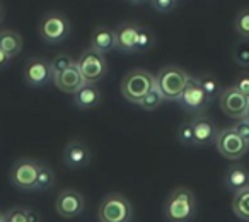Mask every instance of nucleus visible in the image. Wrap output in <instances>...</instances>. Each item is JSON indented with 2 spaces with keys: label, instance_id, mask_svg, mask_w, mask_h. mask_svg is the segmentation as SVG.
<instances>
[{
  "label": "nucleus",
  "instance_id": "nucleus-1",
  "mask_svg": "<svg viewBox=\"0 0 249 222\" xmlns=\"http://www.w3.org/2000/svg\"><path fill=\"white\" fill-rule=\"evenodd\" d=\"M196 214V198L190 188H176L164 205V217L169 222H190Z\"/></svg>",
  "mask_w": 249,
  "mask_h": 222
},
{
  "label": "nucleus",
  "instance_id": "nucleus-2",
  "mask_svg": "<svg viewBox=\"0 0 249 222\" xmlns=\"http://www.w3.org/2000/svg\"><path fill=\"white\" fill-rule=\"evenodd\" d=\"M188 80H190V75H188L186 70L176 65H167L162 67L156 75V86L162 92L164 99L178 101L183 89L186 87Z\"/></svg>",
  "mask_w": 249,
  "mask_h": 222
},
{
  "label": "nucleus",
  "instance_id": "nucleus-3",
  "mask_svg": "<svg viewBox=\"0 0 249 222\" xmlns=\"http://www.w3.org/2000/svg\"><path fill=\"white\" fill-rule=\"evenodd\" d=\"M156 84V77L143 69H135L128 72L121 80V94L126 101L139 104L142 97L149 92Z\"/></svg>",
  "mask_w": 249,
  "mask_h": 222
},
{
  "label": "nucleus",
  "instance_id": "nucleus-4",
  "mask_svg": "<svg viewBox=\"0 0 249 222\" xmlns=\"http://www.w3.org/2000/svg\"><path fill=\"white\" fill-rule=\"evenodd\" d=\"M39 38L48 45H58L70 35V21L62 12H48L39 21Z\"/></svg>",
  "mask_w": 249,
  "mask_h": 222
},
{
  "label": "nucleus",
  "instance_id": "nucleus-5",
  "mask_svg": "<svg viewBox=\"0 0 249 222\" xmlns=\"http://www.w3.org/2000/svg\"><path fill=\"white\" fill-rule=\"evenodd\" d=\"M133 217L132 204L123 195L111 193L101 202L99 221L101 222H130Z\"/></svg>",
  "mask_w": 249,
  "mask_h": 222
},
{
  "label": "nucleus",
  "instance_id": "nucleus-6",
  "mask_svg": "<svg viewBox=\"0 0 249 222\" xmlns=\"http://www.w3.org/2000/svg\"><path fill=\"white\" fill-rule=\"evenodd\" d=\"M39 163L31 157H21L18 159L11 167V183L14 185L18 190L22 191H33L36 185V178H38Z\"/></svg>",
  "mask_w": 249,
  "mask_h": 222
},
{
  "label": "nucleus",
  "instance_id": "nucleus-7",
  "mask_svg": "<svg viewBox=\"0 0 249 222\" xmlns=\"http://www.w3.org/2000/svg\"><path fill=\"white\" fill-rule=\"evenodd\" d=\"M77 67H79L80 74H82L84 80L89 84H96L101 80L107 72V63L103 53L96 52V50L89 48L82 52V55L77 60Z\"/></svg>",
  "mask_w": 249,
  "mask_h": 222
},
{
  "label": "nucleus",
  "instance_id": "nucleus-8",
  "mask_svg": "<svg viewBox=\"0 0 249 222\" xmlns=\"http://www.w3.org/2000/svg\"><path fill=\"white\" fill-rule=\"evenodd\" d=\"M215 146H217V150L220 152V156L231 161L241 159L249 150V142H246L234 129L220 130L217 133V139H215Z\"/></svg>",
  "mask_w": 249,
  "mask_h": 222
},
{
  "label": "nucleus",
  "instance_id": "nucleus-9",
  "mask_svg": "<svg viewBox=\"0 0 249 222\" xmlns=\"http://www.w3.org/2000/svg\"><path fill=\"white\" fill-rule=\"evenodd\" d=\"M218 101H220V108L229 118L234 120H241L246 116V110L249 106V99L241 94L234 86L227 87L220 92L218 96Z\"/></svg>",
  "mask_w": 249,
  "mask_h": 222
},
{
  "label": "nucleus",
  "instance_id": "nucleus-10",
  "mask_svg": "<svg viewBox=\"0 0 249 222\" xmlns=\"http://www.w3.org/2000/svg\"><path fill=\"white\" fill-rule=\"evenodd\" d=\"M84 205H86V202H84L82 195L77 190L67 188V190L60 191L58 197H56L55 210L63 219H75L82 214Z\"/></svg>",
  "mask_w": 249,
  "mask_h": 222
},
{
  "label": "nucleus",
  "instance_id": "nucleus-11",
  "mask_svg": "<svg viewBox=\"0 0 249 222\" xmlns=\"http://www.w3.org/2000/svg\"><path fill=\"white\" fill-rule=\"evenodd\" d=\"M178 101H179L181 106H183L184 110L193 111V113L203 111L205 108L208 106V103H210L207 94L203 92L201 86L198 84V79L196 77H191V75H190V80H188L186 87L183 89V92H181V96Z\"/></svg>",
  "mask_w": 249,
  "mask_h": 222
},
{
  "label": "nucleus",
  "instance_id": "nucleus-12",
  "mask_svg": "<svg viewBox=\"0 0 249 222\" xmlns=\"http://www.w3.org/2000/svg\"><path fill=\"white\" fill-rule=\"evenodd\" d=\"M53 80V72L50 62L45 58H31L24 67V82L29 87H43Z\"/></svg>",
  "mask_w": 249,
  "mask_h": 222
},
{
  "label": "nucleus",
  "instance_id": "nucleus-13",
  "mask_svg": "<svg viewBox=\"0 0 249 222\" xmlns=\"http://www.w3.org/2000/svg\"><path fill=\"white\" fill-rule=\"evenodd\" d=\"M142 26L135 22H123L114 29V48L123 53H137V38Z\"/></svg>",
  "mask_w": 249,
  "mask_h": 222
},
{
  "label": "nucleus",
  "instance_id": "nucleus-14",
  "mask_svg": "<svg viewBox=\"0 0 249 222\" xmlns=\"http://www.w3.org/2000/svg\"><path fill=\"white\" fill-rule=\"evenodd\" d=\"M63 163L70 167V169H79V167H86L90 163V150L80 140H70L65 146L63 150Z\"/></svg>",
  "mask_w": 249,
  "mask_h": 222
},
{
  "label": "nucleus",
  "instance_id": "nucleus-15",
  "mask_svg": "<svg viewBox=\"0 0 249 222\" xmlns=\"http://www.w3.org/2000/svg\"><path fill=\"white\" fill-rule=\"evenodd\" d=\"M84 82L86 80H84L82 74H80L75 62L70 67H67L65 70H62V72L53 74V84L56 86V89L65 94H73Z\"/></svg>",
  "mask_w": 249,
  "mask_h": 222
},
{
  "label": "nucleus",
  "instance_id": "nucleus-16",
  "mask_svg": "<svg viewBox=\"0 0 249 222\" xmlns=\"http://www.w3.org/2000/svg\"><path fill=\"white\" fill-rule=\"evenodd\" d=\"M73 103L79 110H94L101 103V91L96 87V84L84 82L73 92Z\"/></svg>",
  "mask_w": 249,
  "mask_h": 222
},
{
  "label": "nucleus",
  "instance_id": "nucleus-17",
  "mask_svg": "<svg viewBox=\"0 0 249 222\" xmlns=\"http://www.w3.org/2000/svg\"><path fill=\"white\" fill-rule=\"evenodd\" d=\"M191 125H193L195 146H208V144L215 142L218 132L212 120L205 118V116H196L191 122Z\"/></svg>",
  "mask_w": 249,
  "mask_h": 222
},
{
  "label": "nucleus",
  "instance_id": "nucleus-18",
  "mask_svg": "<svg viewBox=\"0 0 249 222\" xmlns=\"http://www.w3.org/2000/svg\"><path fill=\"white\" fill-rule=\"evenodd\" d=\"M224 183L229 190L237 193V191L249 186V171L241 164H232L227 169V173H225Z\"/></svg>",
  "mask_w": 249,
  "mask_h": 222
},
{
  "label": "nucleus",
  "instance_id": "nucleus-19",
  "mask_svg": "<svg viewBox=\"0 0 249 222\" xmlns=\"http://www.w3.org/2000/svg\"><path fill=\"white\" fill-rule=\"evenodd\" d=\"M90 48L103 55L114 50V29L107 26H97L90 36Z\"/></svg>",
  "mask_w": 249,
  "mask_h": 222
},
{
  "label": "nucleus",
  "instance_id": "nucleus-20",
  "mask_svg": "<svg viewBox=\"0 0 249 222\" xmlns=\"http://www.w3.org/2000/svg\"><path fill=\"white\" fill-rule=\"evenodd\" d=\"M0 48L11 58H14L22 50V36L14 29H2L0 31Z\"/></svg>",
  "mask_w": 249,
  "mask_h": 222
},
{
  "label": "nucleus",
  "instance_id": "nucleus-21",
  "mask_svg": "<svg viewBox=\"0 0 249 222\" xmlns=\"http://www.w3.org/2000/svg\"><path fill=\"white\" fill-rule=\"evenodd\" d=\"M232 212L241 221H249V186L235 193L232 200Z\"/></svg>",
  "mask_w": 249,
  "mask_h": 222
},
{
  "label": "nucleus",
  "instance_id": "nucleus-22",
  "mask_svg": "<svg viewBox=\"0 0 249 222\" xmlns=\"http://www.w3.org/2000/svg\"><path fill=\"white\" fill-rule=\"evenodd\" d=\"M196 79H198V84L201 86V89H203V92L207 94V97L210 101L220 96L222 86H220V82H218L217 77H213L212 74H203V75L196 77Z\"/></svg>",
  "mask_w": 249,
  "mask_h": 222
},
{
  "label": "nucleus",
  "instance_id": "nucleus-23",
  "mask_svg": "<svg viewBox=\"0 0 249 222\" xmlns=\"http://www.w3.org/2000/svg\"><path fill=\"white\" fill-rule=\"evenodd\" d=\"M55 183V173H53L52 167L45 166V164H39V171H38V178H36V185L35 190L36 191H45L50 190Z\"/></svg>",
  "mask_w": 249,
  "mask_h": 222
},
{
  "label": "nucleus",
  "instance_id": "nucleus-24",
  "mask_svg": "<svg viewBox=\"0 0 249 222\" xmlns=\"http://www.w3.org/2000/svg\"><path fill=\"white\" fill-rule=\"evenodd\" d=\"M162 101H166V99H164V96H162V92H160L159 87L154 84V87L142 97V101H140L139 104L142 106V110L154 111V110H157L160 104H162Z\"/></svg>",
  "mask_w": 249,
  "mask_h": 222
},
{
  "label": "nucleus",
  "instance_id": "nucleus-25",
  "mask_svg": "<svg viewBox=\"0 0 249 222\" xmlns=\"http://www.w3.org/2000/svg\"><path fill=\"white\" fill-rule=\"evenodd\" d=\"M234 29L241 38L249 39V7L237 12L234 19Z\"/></svg>",
  "mask_w": 249,
  "mask_h": 222
},
{
  "label": "nucleus",
  "instance_id": "nucleus-26",
  "mask_svg": "<svg viewBox=\"0 0 249 222\" xmlns=\"http://www.w3.org/2000/svg\"><path fill=\"white\" fill-rule=\"evenodd\" d=\"M232 58L237 65L241 67H249V39L237 43L232 50Z\"/></svg>",
  "mask_w": 249,
  "mask_h": 222
},
{
  "label": "nucleus",
  "instance_id": "nucleus-27",
  "mask_svg": "<svg viewBox=\"0 0 249 222\" xmlns=\"http://www.w3.org/2000/svg\"><path fill=\"white\" fill-rule=\"evenodd\" d=\"M156 45V38L147 28H140L139 38H137V52H147Z\"/></svg>",
  "mask_w": 249,
  "mask_h": 222
},
{
  "label": "nucleus",
  "instance_id": "nucleus-28",
  "mask_svg": "<svg viewBox=\"0 0 249 222\" xmlns=\"http://www.w3.org/2000/svg\"><path fill=\"white\" fill-rule=\"evenodd\" d=\"M178 140H179L183 146H195V135H193V125L191 122L181 123L178 127Z\"/></svg>",
  "mask_w": 249,
  "mask_h": 222
},
{
  "label": "nucleus",
  "instance_id": "nucleus-29",
  "mask_svg": "<svg viewBox=\"0 0 249 222\" xmlns=\"http://www.w3.org/2000/svg\"><path fill=\"white\" fill-rule=\"evenodd\" d=\"M73 63V58L70 55H67V53H60V55H56L55 58L50 62V67H52V72L53 74H58L62 72V70H65L67 67H70Z\"/></svg>",
  "mask_w": 249,
  "mask_h": 222
},
{
  "label": "nucleus",
  "instance_id": "nucleus-30",
  "mask_svg": "<svg viewBox=\"0 0 249 222\" xmlns=\"http://www.w3.org/2000/svg\"><path fill=\"white\" fill-rule=\"evenodd\" d=\"M150 4L157 12L166 14V12H171L173 9H176L178 0H150Z\"/></svg>",
  "mask_w": 249,
  "mask_h": 222
},
{
  "label": "nucleus",
  "instance_id": "nucleus-31",
  "mask_svg": "<svg viewBox=\"0 0 249 222\" xmlns=\"http://www.w3.org/2000/svg\"><path fill=\"white\" fill-rule=\"evenodd\" d=\"M4 222H28V219H26V210L21 207L11 208V210L5 214Z\"/></svg>",
  "mask_w": 249,
  "mask_h": 222
},
{
  "label": "nucleus",
  "instance_id": "nucleus-32",
  "mask_svg": "<svg viewBox=\"0 0 249 222\" xmlns=\"http://www.w3.org/2000/svg\"><path fill=\"white\" fill-rule=\"evenodd\" d=\"M234 87L249 99V74H241V75L235 79Z\"/></svg>",
  "mask_w": 249,
  "mask_h": 222
},
{
  "label": "nucleus",
  "instance_id": "nucleus-33",
  "mask_svg": "<svg viewBox=\"0 0 249 222\" xmlns=\"http://www.w3.org/2000/svg\"><path fill=\"white\" fill-rule=\"evenodd\" d=\"M232 129L235 130V132L239 133V135L242 137V139L246 140V142H249V120L248 118H241L237 120V123H235Z\"/></svg>",
  "mask_w": 249,
  "mask_h": 222
},
{
  "label": "nucleus",
  "instance_id": "nucleus-34",
  "mask_svg": "<svg viewBox=\"0 0 249 222\" xmlns=\"http://www.w3.org/2000/svg\"><path fill=\"white\" fill-rule=\"evenodd\" d=\"M24 210H26V219H28V222H41V215L36 210H33V208H24Z\"/></svg>",
  "mask_w": 249,
  "mask_h": 222
},
{
  "label": "nucleus",
  "instance_id": "nucleus-35",
  "mask_svg": "<svg viewBox=\"0 0 249 222\" xmlns=\"http://www.w3.org/2000/svg\"><path fill=\"white\" fill-rule=\"evenodd\" d=\"M11 60H12L11 56H9L7 53L4 52V50L0 48V70L5 69V67H7L9 63H11Z\"/></svg>",
  "mask_w": 249,
  "mask_h": 222
},
{
  "label": "nucleus",
  "instance_id": "nucleus-36",
  "mask_svg": "<svg viewBox=\"0 0 249 222\" xmlns=\"http://www.w3.org/2000/svg\"><path fill=\"white\" fill-rule=\"evenodd\" d=\"M128 2L133 5H140V4H143V2H147V0H128Z\"/></svg>",
  "mask_w": 249,
  "mask_h": 222
},
{
  "label": "nucleus",
  "instance_id": "nucleus-37",
  "mask_svg": "<svg viewBox=\"0 0 249 222\" xmlns=\"http://www.w3.org/2000/svg\"><path fill=\"white\" fill-rule=\"evenodd\" d=\"M4 21V7H2V2H0V22Z\"/></svg>",
  "mask_w": 249,
  "mask_h": 222
},
{
  "label": "nucleus",
  "instance_id": "nucleus-38",
  "mask_svg": "<svg viewBox=\"0 0 249 222\" xmlns=\"http://www.w3.org/2000/svg\"><path fill=\"white\" fill-rule=\"evenodd\" d=\"M4 219H5V214H2V212H0V222H4Z\"/></svg>",
  "mask_w": 249,
  "mask_h": 222
},
{
  "label": "nucleus",
  "instance_id": "nucleus-39",
  "mask_svg": "<svg viewBox=\"0 0 249 222\" xmlns=\"http://www.w3.org/2000/svg\"><path fill=\"white\" fill-rule=\"evenodd\" d=\"M244 118L249 120V106H248V110H246V116H244Z\"/></svg>",
  "mask_w": 249,
  "mask_h": 222
}]
</instances>
